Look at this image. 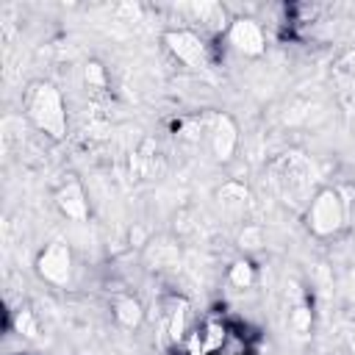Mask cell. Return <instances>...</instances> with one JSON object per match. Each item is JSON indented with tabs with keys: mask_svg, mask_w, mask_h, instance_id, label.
Listing matches in <instances>:
<instances>
[{
	"mask_svg": "<svg viewBox=\"0 0 355 355\" xmlns=\"http://www.w3.org/2000/svg\"><path fill=\"white\" fill-rule=\"evenodd\" d=\"M269 172V183L275 189V194L286 202L294 205L297 211H302L308 205V200L316 194V169L313 164L302 155V153H280L269 161L266 166Z\"/></svg>",
	"mask_w": 355,
	"mask_h": 355,
	"instance_id": "6da1fadb",
	"label": "cell"
},
{
	"mask_svg": "<svg viewBox=\"0 0 355 355\" xmlns=\"http://www.w3.org/2000/svg\"><path fill=\"white\" fill-rule=\"evenodd\" d=\"M22 111L28 116V122L44 133L53 141H61L67 136L69 119H67V105H64V94L58 92L55 83L50 80H31L25 86L22 94Z\"/></svg>",
	"mask_w": 355,
	"mask_h": 355,
	"instance_id": "7a4b0ae2",
	"label": "cell"
},
{
	"mask_svg": "<svg viewBox=\"0 0 355 355\" xmlns=\"http://www.w3.org/2000/svg\"><path fill=\"white\" fill-rule=\"evenodd\" d=\"M302 225L313 239H336L349 222V202L336 186H319L308 205L300 211Z\"/></svg>",
	"mask_w": 355,
	"mask_h": 355,
	"instance_id": "3957f363",
	"label": "cell"
},
{
	"mask_svg": "<svg viewBox=\"0 0 355 355\" xmlns=\"http://www.w3.org/2000/svg\"><path fill=\"white\" fill-rule=\"evenodd\" d=\"M191 125H194V130L180 133V139L205 147L214 161L225 164L233 158V153L239 147V128H236L233 116H227L222 111H208V114L194 116Z\"/></svg>",
	"mask_w": 355,
	"mask_h": 355,
	"instance_id": "277c9868",
	"label": "cell"
},
{
	"mask_svg": "<svg viewBox=\"0 0 355 355\" xmlns=\"http://www.w3.org/2000/svg\"><path fill=\"white\" fill-rule=\"evenodd\" d=\"M161 42H164L166 53L178 64H183L189 69H208L211 67V47L205 42V36H200L197 31H191V28H169Z\"/></svg>",
	"mask_w": 355,
	"mask_h": 355,
	"instance_id": "5b68a950",
	"label": "cell"
},
{
	"mask_svg": "<svg viewBox=\"0 0 355 355\" xmlns=\"http://www.w3.org/2000/svg\"><path fill=\"white\" fill-rule=\"evenodd\" d=\"M36 275L50 286H67L72 280V250L67 241H50L36 252Z\"/></svg>",
	"mask_w": 355,
	"mask_h": 355,
	"instance_id": "8992f818",
	"label": "cell"
},
{
	"mask_svg": "<svg viewBox=\"0 0 355 355\" xmlns=\"http://www.w3.org/2000/svg\"><path fill=\"white\" fill-rule=\"evenodd\" d=\"M225 39H227V44L236 53H241L247 58H258V55L266 53V33H263L261 22L252 19V17H236V19H230V25L225 31Z\"/></svg>",
	"mask_w": 355,
	"mask_h": 355,
	"instance_id": "52a82bcc",
	"label": "cell"
},
{
	"mask_svg": "<svg viewBox=\"0 0 355 355\" xmlns=\"http://www.w3.org/2000/svg\"><path fill=\"white\" fill-rule=\"evenodd\" d=\"M225 341H227V327L222 322L205 319V322L191 327V333L183 341V349L189 355H214L225 347Z\"/></svg>",
	"mask_w": 355,
	"mask_h": 355,
	"instance_id": "ba28073f",
	"label": "cell"
},
{
	"mask_svg": "<svg viewBox=\"0 0 355 355\" xmlns=\"http://www.w3.org/2000/svg\"><path fill=\"white\" fill-rule=\"evenodd\" d=\"M55 205H58V211H61L67 219L86 222V216H89V202H86L83 186H80L75 178H69V180H64V183L58 186V191H55Z\"/></svg>",
	"mask_w": 355,
	"mask_h": 355,
	"instance_id": "9c48e42d",
	"label": "cell"
},
{
	"mask_svg": "<svg viewBox=\"0 0 355 355\" xmlns=\"http://www.w3.org/2000/svg\"><path fill=\"white\" fill-rule=\"evenodd\" d=\"M111 316H114V322H116L119 327L136 330V327H141V322H144V308H141V302H139L136 297L119 294V297H114V302H111Z\"/></svg>",
	"mask_w": 355,
	"mask_h": 355,
	"instance_id": "30bf717a",
	"label": "cell"
},
{
	"mask_svg": "<svg viewBox=\"0 0 355 355\" xmlns=\"http://www.w3.org/2000/svg\"><path fill=\"white\" fill-rule=\"evenodd\" d=\"M191 11H194V17H197L205 28H211L214 33H225L227 25H230V19H227V14H225V6H219V3H197V6H191Z\"/></svg>",
	"mask_w": 355,
	"mask_h": 355,
	"instance_id": "8fae6325",
	"label": "cell"
},
{
	"mask_svg": "<svg viewBox=\"0 0 355 355\" xmlns=\"http://www.w3.org/2000/svg\"><path fill=\"white\" fill-rule=\"evenodd\" d=\"M14 330H17L19 336L36 338V336H39V324H36V316H33V311H28V308H19V311H14Z\"/></svg>",
	"mask_w": 355,
	"mask_h": 355,
	"instance_id": "7c38bea8",
	"label": "cell"
},
{
	"mask_svg": "<svg viewBox=\"0 0 355 355\" xmlns=\"http://www.w3.org/2000/svg\"><path fill=\"white\" fill-rule=\"evenodd\" d=\"M227 277H230V283H233L236 288H247V286L255 280V269H252L250 261H236V263L230 266Z\"/></svg>",
	"mask_w": 355,
	"mask_h": 355,
	"instance_id": "4fadbf2b",
	"label": "cell"
},
{
	"mask_svg": "<svg viewBox=\"0 0 355 355\" xmlns=\"http://www.w3.org/2000/svg\"><path fill=\"white\" fill-rule=\"evenodd\" d=\"M86 80L94 83V86H103V83H105V69H103L97 61L86 64Z\"/></svg>",
	"mask_w": 355,
	"mask_h": 355,
	"instance_id": "5bb4252c",
	"label": "cell"
}]
</instances>
